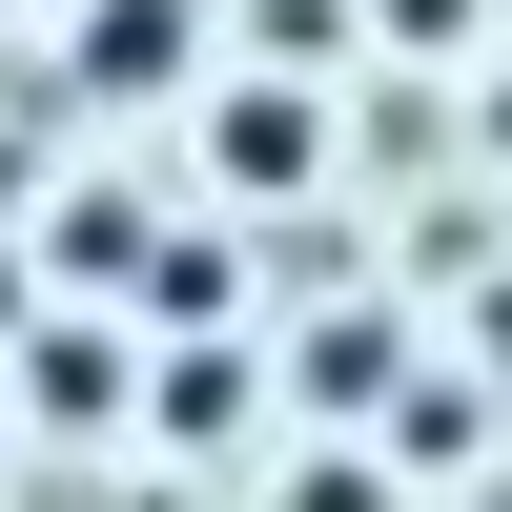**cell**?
Returning <instances> with one entry per match:
<instances>
[{"instance_id":"6da1fadb","label":"cell","mask_w":512,"mask_h":512,"mask_svg":"<svg viewBox=\"0 0 512 512\" xmlns=\"http://www.w3.org/2000/svg\"><path fill=\"white\" fill-rule=\"evenodd\" d=\"M164 62H185V0H103V41H82V82H103V103H144Z\"/></svg>"}]
</instances>
